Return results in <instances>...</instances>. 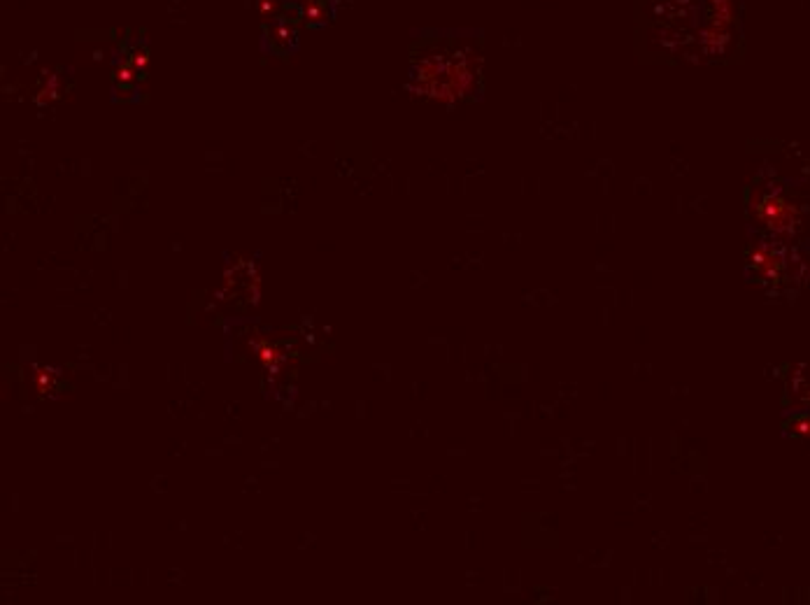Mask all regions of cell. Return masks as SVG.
<instances>
[{
    "instance_id": "6da1fadb",
    "label": "cell",
    "mask_w": 810,
    "mask_h": 605,
    "mask_svg": "<svg viewBox=\"0 0 810 605\" xmlns=\"http://www.w3.org/2000/svg\"><path fill=\"white\" fill-rule=\"evenodd\" d=\"M703 19H717L734 24L731 0H664L659 14V40L664 45H685V56L720 54L724 45L708 31Z\"/></svg>"
},
{
    "instance_id": "7a4b0ae2",
    "label": "cell",
    "mask_w": 810,
    "mask_h": 605,
    "mask_svg": "<svg viewBox=\"0 0 810 605\" xmlns=\"http://www.w3.org/2000/svg\"><path fill=\"white\" fill-rule=\"evenodd\" d=\"M482 61L468 49H436L424 54L410 70V89L438 103H457L473 94Z\"/></svg>"
},
{
    "instance_id": "3957f363",
    "label": "cell",
    "mask_w": 810,
    "mask_h": 605,
    "mask_svg": "<svg viewBox=\"0 0 810 605\" xmlns=\"http://www.w3.org/2000/svg\"><path fill=\"white\" fill-rule=\"evenodd\" d=\"M759 215H762L766 226H771L773 231H787L794 226V217H797V212H794L790 203L773 194V196L762 198Z\"/></svg>"
}]
</instances>
